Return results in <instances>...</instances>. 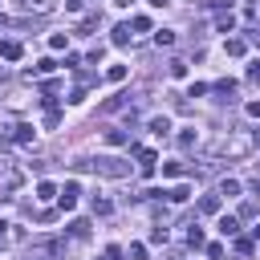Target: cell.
Wrapping results in <instances>:
<instances>
[{
    "label": "cell",
    "instance_id": "obj_19",
    "mask_svg": "<svg viewBox=\"0 0 260 260\" xmlns=\"http://www.w3.org/2000/svg\"><path fill=\"white\" fill-rule=\"evenodd\" d=\"M69 236H77V240L89 236V223H85V219H73V223H69Z\"/></svg>",
    "mask_w": 260,
    "mask_h": 260
},
{
    "label": "cell",
    "instance_id": "obj_22",
    "mask_svg": "<svg viewBox=\"0 0 260 260\" xmlns=\"http://www.w3.org/2000/svg\"><path fill=\"white\" fill-rule=\"evenodd\" d=\"M106 142H110V146H122V142H126V130H106Z\"/></svg>",
    "mask_w": 260,
    "mask_h": 260
},
{
    "label": "cell",
    "instance_id": "obj_35",
    "mask_svg": "<svg viewBox=\"0 0 260 260\" xmlns=\"http://www.w3.org/2000/svg\"><path fill=\"white\" fill-rule=\"evenodd\" d=\"M146 4H150V8H167L171 0H146Z\"/></svg>",
    "mask_w": 260,
    "mask_h": 260
},
{
    "label": "cell",
    "instance_id": "obj_13",
    "mask_svg": "<svg viewBox=\"0 0 260 260\" xmlns=\"http://www.w3.org/2000/svg\"><path fill=\"white\" fill-rule=\"evenodd\" d=\"M150 130H154V134H171V118H167V114H162V118H150Z\"/></svg>",
    "mask_w": 260,
    "mask_h": 260
},
{
    "label": "cell",
    "instance_id": "obj_36",
    "mask_svg": "<svg viewBox=\"0 0 260 260\" xmlns=\"http://www.w3.org/2000/svg\"><path fill=\"white\" fill-rule=\"evenodd\" d=\"M252 191H256V195H260V175H256V179H252Z\"/></svg>",
    "mask_w": 260,
    "mask_h": 260
},
{
    "label": "cell",
    "instance_id": "obj_8",
    "mask_svg": "<svg viewBox=\"0 0 260 260\" xmlns=\"http://www.w3.org/2000/svg\"><path fill=\"white\" fill-rule=\"evenodd\" d=\"M219 232H223V236H236V232H240V219H236V215H219Z\"/></svg>",
    "mask_w": 260,
    "mask_h": 260
},
{
    "label": "cell",
    "instance_id": "obj_32",
    "mask_svg": "<svg viewBox=\"0 0 260 260\" xmlns=\"http://www.w3.org/2000/svg\"><path fill=\"white\" fill-rule=\"evenodd\" d=\"M65 12H85V0H65Z\"/></svg>",
    "mask_w": 260,
    "mask_h": 260
},
{
    "label": "cell",
    "instance_id": "obj_20",
    "mask_svg": "<svg viewBox=\"0 0 260 260\" xmlns=\"http://www.w3.org/2000/svg\"><path fill=\"white\" fill-rule=\"evenodd\" d=\"M244 16L248 20H260V0H244Z\"/></svg>",
    "mask_w": 260,
    "mask_h": 260
},
{
    "label": "cell",
    "instance_id": "obj_5",
    "mask_svg": "<svg viewBox=\"0 0 260 260\" xmlns=\"http://www.w3.org/2000/svg\"><path fill=\"white\" fill-rule=\"evenodd\" d=\"M138 171L142 175H154V150H138Z\"/></svg>",
    "mask_w": 260,
    "mask_h": 260
},
{
    "label": "cell",
    "instance_id": "obj_1",
    "mask_svg": "<svg viewBox=\"0 0 260 260\" xmlns=\"http://www.w3.org/2000/svg\"><path fill=\"white\" fill-rule=\"evenodd\" d=\"M81 171H98V175H110V179H122L130 167L126 162H118V158H93V162H77Z\"/></svg>",
    "mask_w": 260,
    "mask_h": 260
},
{
    "label": "cell",
    "instance_id": "obj_30",
    "mask_svg": "<svg viewBox=\"0 0 260 260\" xmlns=\"http://www.w3.org/2000/svg\"><path fill=\"white\" fill-rule=\"evenodd\" d=\"M134 28L138 32H150V16H134Z\"/></svg>",
    "mask_w": 260,
    "mask_h": 260
},
{
    "label": "cell",
    "instance_id": "obj_2",
    "mask_svg": "<svg viewBox=\"0 0 260 260\" xmlns=\"http://www.w3.org/2000/svg\"><path fill=\"white\" fill-rule=\"evenodd\" d=\"M215 150H219V154H228V158H240V154H248V150H252V138H248V134H232V138L215 142Z\"/></svg>",
    "mask_w": 260,
    "mask_h": 260
},
{
    "label": "cell",
    "instance_id": "obj_23",
    "mask_svg": "<svg viewBox=\"0 0 260 260\" xmlns=\"http://www.w3.org/2000/svg\"><path fill=\"white\" fill-rule=\"evenodd\" d=\"M53 195H57L53 183H37V199H53Z\"/></svg>",
    "mask_w": 260,
    "mask_h": 260
},
{
    "label": "cell",
    "instance_id": "obj_10",
    "mask_svg": "<svg viewBox=\"0 0 260 260\" xmlns=\"http://www.w3.org/2000/svg\"><path fill=\"white\" fill-rule=\"evenodd\" d=\"M154 45H158V49H171V45H175V32H171V28H158V32H154Z\"/></svg>",
    "mask_w": 260,
    "mask_h": 260
},
{
    "label": "cell",
    "instance_id": "obj_25",
    "mask_svg": "<svg viewBox=\"0 0 260 260\" xmlns=\"http://www.w3.org/2000/svg\"><path fill=\"white\" fill-rule=\"evenodd\" d=\"M53 69H57L53 57H41V61H37V73H53Z\"/></svg>",
    "mask_w": 260,
    "mask_h": 260
},
{
    "label": "cell",
    "instance_id": "obj_4",
    "mask_svg": "<svg viewBox=\"0 0 260 260\" xmlns=\"http://www.w3.org/2000/svg\"><path fill=\"white\" fill-rule=\"evenodd\" d=\"M20 8L32 12V16H49V12L57 8V0H20Z\"/></svg>",
    "mask_w": 260,
    "mask_h": 260
},
{
    "label": "cell",
    "instance_id": "obj_11",
    "mask_svg": "<svg viewBox=\"0 0 260 260\" xmlns=\"http://www.w3.org/2000/svg\"><path fill=\"white\" fill-rule=\"evenodd\" d=\"M12 130H16V134H12L16 142H32V134H37V130H32L28 122H20V126H12Z\"/></svg>",
    "mask_w": 260,
    "mask_h": 260
},
{
    "label": "cell",
    "instance_id": "obj_33",
    "mask_svg": "<svg viewBox=\"0 0 260 260\" xmlns=\"http://www.w3.org/2000/svg\"><path fill=\"white\" fill-rule=\"evenodd\" d=\"M244 114H248V118H260V102H248V106H244Z\"/></svg>",
    "mask_w": 260,
    "mask_h": 260
},
{
    "label": "cell",
    "instance_id": "obj_12",
    "mask_svg": "<svg viewBox=\"0 0 260 260\" xmlns=\"http://www.w3.org/2000/svg\"><path fill=\"white\" fill-rule=\"evenodd\" d=\"M187 244H191V248L203 244V228H199V223H187Z\"/></svg>",
    "mask_w": 260,
    "mask_h": 260
},
{
    "label": "cell",
    "instance_id": "obj_3",
    "mask_svg": "<svg viewBox=\"0 0 260 260\" xmlns=\"http://www.w3.org/2000/svg\"><path fill=\"white\" fill-rule=\"evenodd\" d=\"M77 195H81V187H77V183H65V187H61V199H57L61 211H73V207H77Z\"/></svg>",
    "mask_w": 260,
    "mask_h": 260
},
{
    "label": "cell",
    "instance_id": "obj_9",
    "mask_svg": "<svg viewBox=\"0 0 260 260\" xmlns=\"http://www.w3.org/2000/svg\"><path fill=\"white\" fill-rule=\"evenodd\" d=\"M0 57H4V61H16V57H20V45H16V41H0Z\"/></svg>",
    "mask_w": 260,
    "mask_h": 260
},
{
    "label": "cell",
    "instance_id": "obj_21",
    "mask_svg": "<svg viewBox=\"0 0 260 260\" xmlns=\"http://www.w3.org/2000/svg\"><path fill=\"white\" fill-rule=\"evenodd\" d=\"M223 49H228V53H232V57H240V53H244V49H248V45H244V41H240V37H232V41H228V45H223Z\"/></svg>",
    "mask_w": 260,
    "mask_h": 260
},
{
    "label": "cell",
    "instance_id": "obj_27",
    "mask_svg": "<svg viewBox=\"0 0 260 260\" xmlns=\"http://www.w3.org/2000/svg\"><path fill=\"white\" fill-rule=\"evenodd\" d=\"M49 45H53V49H65V45H69V37H65V32H53V37H49Z\"/></svg>",
    "mask_w": 260,
    "mask_h": 260
},
{
    "label": "cell",
    "instance_id": "obj_7",
    "mask_svg": "<svg viewBox=\"0 0 260 260\" xmlns=\"http://www.w3.org/2000/svg\"><path fill=\"white\" fill-rule=\"evenodd\" d=\"M199 211H203V215H215V211H219V195H203V199H199Z\"/></svg>",
    "mask_w": 260,
    "mask_h": 260
},
{
    "label": "cell",
    "instance_id": "obj_17",
    "mask_svg": "<svg viewBox=\"0 0 260 260\" xmlns=\"http://www.w3.org/2000/svg\"><path fill=\"white\" fill-rule=\"evenodd\" d=\"M106 81H126V65H110L106 69Z\"/></svg>",
    "mask_w": 260,
    "mask_h": 260
},
{
    "label": "cell",
    "instance_id": "obj_34",
    "mask_svg": "<svg viewBox=\"0 0 260 260\" xmlns=\"http://www.w3.org/2000/svg\"><path fill=\"white\" fill-rule=\"evenodd\" d=\"M248 77H252V81H260V61H252V69H248Z\"/></svg>",
    "mask_w": 260,
    "mask_h": 260
},
{
    "label": "cell",
    "instance_id": "obj_18",
    "mask_svg": "<svg viewBox=\"0 0 260 260\" xmlns=\"http://www.w3.org/2000/svg\"><path fill=\"white\" fill-rule=\"evenodd\" d=\"M219 195H228V199L240 195V183H236V179H223V183H219Z\"/></svg>",
    "mask_w": 260,
    "mask_h": 260
},
{
    "label": "cell",
    "instance_id": "obj_14",
    "mask_svg": "<svg viewBox=\"0 0 260 260\" xmlns=\"http://www.w3.org/2000/svg\"><path fill=\"white\" fill-rule=\"evenodd\" d=\"M167 199H171V203H183V199H191V187H187V183H179V187H175Z\"/></svg>",
    "mask_w": 260,
    "mask_h": 260
},
{
    "label": "cell",
    "instance_id": "obj_26",
    "mask_svg": "<svg viewBox=\"0 0 260 260\" xmlns=\"http://www.w3.org/2000/svg\"><path fill=\"white\" fill-rule=\"evenodd\" d=\"M171 77H187V61L175 57V61H171Z\"/></svg>",
    "mask_w": 260,
    "mask_h": 260
},
{
    "label": "cell",
    "instance_id": "obj_29",
    "mask_svg": "<svg viewBox=\"0 0 260 260\" xmlns=\"http://www.w3.org/2000/svg\"><path fill=\"white\" fill-rule=\"evenodd\" d=\"M236 252H240V256H252V240L240 236V240H236Z\"/></svg>",
    "mask_w": 260,
    "mask_h": 260
},
{
    "label": "cell",
    "instance_id": "obj_16",
    "mask_svg": "<svg viewBox=\"0 0 260 260\" xmlns=\"http://www.w3.org/2000/svg\"><path fill=\"white\" fill-rule=\"evenodd\" d=\"M110 41H114V45H126V41H130V24H118V28H114V37H110Z\"/></svg>",
    "mask_w": 260,
    "mask_h": 260
},
{
    "label": "cell",
    "instance_id": "obj_24",
    "mask_svg": "<svg viewBox=\"0 0 260 260\" xmlns=\"http://www.w3.org/2000/svg\"><path fill=\"white\" fill-rule=\"evenodd\" d=\"M110 211H114L110 199H93V215H110Z\"/></svg>",
    "mask_w": 260,
    "mask_h": 260
},
{
    "label": "cell",
    "instance_id": "obj_15",
    "mask_svg": "<svg viewBox=\"0 0 260 260\" xmlns=\"http://www.w3.org/2000/svg\"><path fill=\"white\" fill-rule=\"evenodd\" d=\"M215 28H219V32H232V28H236V16H232V12H228V16H215Z\"/></svg>",
    "mask_w": 260,
    "mask_h": 260
},
{
    "label": "cell",
    "instance_id": "obj_31",
    "mask_svg": "<svg viewBox=\"0 0 260 260\" xmlns=\"http://www.w3.org/2000/svg\"><path fill=\"white\" fill-rule=\"evenodd\" d=\"M130 260H146V248L142 244H130Z\"/></svg>",
    "mask_w": 260,
    "mask_h": 260
},
{
    "label": "cell",
    "instance_id": "obj_28",
    "mask_svg": "<svg viewBox=\"0 0 260 260\" xmlns=\"http://www.w3.org/2000/svg\"><path fill=\"white\" fill-rule=\"evenodd\" d=\"M167 236H171L167 228H154V232H150V244H167Z\"/></svg>",
    "mask_w": 260,
    "mask_h": 260
},
{
    "label": "cell",
    "instance_id": "obj_37",
    "mask_svg": "<svg viewBox=\"0 0 260 260\" xmlns=\"http://www.w3.org/2000/svg\"><path fill=\"white\" fill-rule=\"evenodd\" d=\"M114 4H118V8H130V4H134V0H114Z\"/></svg>",
    "mask_w": 260,
    "mask_h": 260
},
{
    "label": "cell",
    "instance_id": "obj_6",
    "mask_svg": "<svg viewBox=\"0 0 260 260\" xmlns=\"http://www.w3.org/2000/svg\"><path fill=\"white\" fill-rule=\"evenodd\" d=\"M37 252L53 260V256H61V244H57V240H37Z\"/></svg>",
    "mask_w": 260,
    "mask_h": 260
}]
</instances>
